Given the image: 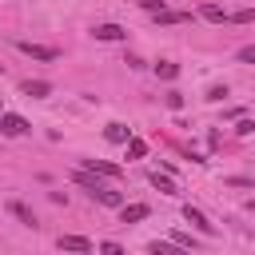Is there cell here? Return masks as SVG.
Listing matches in <instances>:
<instances>
[{
	"instance_id": "23",
	"label": "cell",
	"mask_w": 255,
	"mask_h": 255,
	"mask_svg": "<svg viewBox=\"0 0 255 255\" xmlns=\"http://www.w3.org/2000/svg\"><path fill=\"white\" fill-rule=\"evenodd\" d=\"M167 108L179 112V108H183V96H179V92H167Z\"/></svg>"
},
{
	"instance_id": "11",
	"label": "cell",
	"mask_w": 255,
	"mask_h": 255,
	"mask_svg": "<svg viewBox=\"0 0 255 255\" xmlns=\"http://www.w3.org/2000/svg\"><path fill=\"white\" fill-rule=\"evenodd\" d=\"M56 243H60V251H92V239H84V235H60Z\"/></svg>"
},
{
	"instance_id": "3",
	"label": "cell",
	"mask_w": 255,
	"mask_h": 255,
	"mask_svg": "<svg viewBox=\"0 0 255 255\" xmlns=\"http://www.w3.org/2000/svg\"><path fill=\"white\" fill-rule=\"evenodd\" d=\"M28 131V120L16 116V112H0V135H24Z\"/></svg>"
},
{
	"instance_id": "21",
	"label": "cell",
	"mask_w": 255,
	"mask_h": 255,
	"mask_svg": "<svg viewBox=\"0 0 255 255\" xmlns=\"http://www.w3.org/2000/svg\"><path fill=\"white\" fill-rule=\"evenodd\" d=\"M239 60H243V64H255V44H243V48H239Z\"/></svg>"
},
{
	"instance_id": "5",
	"label": "cell",
	"mask_w": 255,
	"mask_h": 255,
	"mask_svg": "<svg viewBox=\"0 0 255 255\" xmlns=\"http://www.w3.org/2000/svg\"><path fill=\"white\" fill-rule=\"evenodd\" d=\"M84 167L96 171V175H104V179H120V175H124L120 163H108V159H84Z\"/></svg>"
},
{
	"instance_id": "9",
	"label": "cell",
	"mask_w": 255,
	"mask_h": 255,
	"mask_svg": "<svg viewBox=\"0 0 255 255\" xmlns=\"http://www.w3.org/2000/svg\"><path fill=\"white\" fill-rule=\"evenodd\" d=\"M120 219H124V223H139V219H147V203H120Z\"/></svg>"
},
{
	"instance_id": "20",
	"label": "cell",
	"mask_w": 255,
	"mask_h": 255,
	"mask_svg": "<svg viewBox=\"0 0 255 255\" xmlns=\"http://www.w3.org/2000/svg\"><path fill=\"white\" fill-rule=\"evenodd\" d=\"M231 20H239V24H255V8H243V12H235Z\"/></svg>"
},
{
	"instance_id": "25",
	"label": "cell",
	"mask_w": 255,
	"mask_h": 255,
	"mask_svg": "<svg viewBox=\"0 0 255 255\" xmlns=\"http://www.w3.org/2000/svg\"><path fill=\"white\" fill-rule=\"evenodd\" d=\"M100 251H108V255H120V251H124V247H120V243H112V239H108V243H100Z\"/></svg>"
},
{
	"instance_id": "18",
	"label": "cell",
	"mask_w": 255,
	"mask_h": 255,
	"mask_svg": "<svg viewBox=\"0 0 255 255\" xmlns=\"http://www.w3.org/2000/svg\"><path fill=\"white\" fill-rule=\"evenodd\" d=\"M235 131H239V135H251V131H255V120H243V116H239V124H235Z\"/></svg>"
},
{
	"instance_id": "4",
	"label": "cell",
	"mask_w": 255,
	"mask_h": 255,
	"mask_svg": "<svg viewBox=\"0 0 255 255\" xmlns=\"http://www.w3.org/2000/svg\"><path fill=\"white\" fill-rule=\"evenodd\" d=\"M8 215H12V219H20V223H24V227H32V231L40 227V223H36V215H32V207H28V203H20V199H8Z\"/></svg>"
},
{
	"instance_id": "17",
	"label": "cell",
	"mask_w": 255,
	"mask_h": 255,
	"mask_svg": "<svg viewBox=\"0 0 255 255\" xmlns=\"http://www.w3.org/2000/svg\"><path fill=\"white\" fill-rule=\"evenodd\" d=\"M171 243H175V247H195V239H191L187 231H171Z\"/></svg>"
},
{
	"instance_id": "10",
	"label": "cell",
	"mask_w": 255,
	"mask_h": 255,
	"mask_svg": "<svg viewBox=\"0 0 255 255\" xmlns=\"http://www.w3.org/2000/svg\"><path fill=\"white\" fill-rule=\"evenodd\" d=\"M183 219H187V223H191V227H195V231H203V235H211V231H215V227H211V223H207V215H203V211H195V207H191V203H187V207H183Z\"/></svg>"
},
{
	"instance_id": "16",
	"label": "cell",
	"mask_w": 255,
	"mask_h": 255,
	"mask_svg": "<svg viewBox=\"0 0 255 255\" xmlns=\"http://www.w3.org/2000/svg\"><path fill=\"white\" fill-rule=\"evenodd\" d=\"M143 155H147V143L131 135V139H128V159H143Z\"/></svg>"
},
{
	"instance_id": "14",
	"label": "cell",
	"mask_w": 255,
	"mask_h": 255,
	"mask_svg": "<svg viewBox=\"0 0 255 255\" xmlns=\"http://www.w3.org/2000/svg\"><path fill=\"white\" fill-rule=\"evenodd\" d=\"M155 20H159V24H183V20H191V16H187V12H175V8H159Z\"/></svg>"
},
{
	"instance_id": "24",
	"label": "cell",
	"mask_w": 255,
	"mask_h": 255,
	"mask_svg": "<svg viewBox=\"0 0 255 255\" xmlns=\"http://www.w3.org/2000/svg\"><path fill=\"white\" fill-rule=\"evenodd\" d=\"M135 4H139V8H147V12H159V8H163V0H135Z\"/></svg>"
},
{
	"instance_id": "1",
	"label": "cell",
	"mask_w": 255,
	"mask_h": 255,
	"mask_svg": "<svg viewBox=\"0 0 255 255\" xmlns=\"http://www.w3.org/2000/svg\"><path fill=\"white\" fill-rule=\"evenodd\" d=\"M72 179H76V183H80L92 199H100L104 207H120V203H124V195H120V191H112V187L104 183V175H96V171H88V167H80Z\"/></svg>"
},
{
	"instance_id": "8",
	"label": "cell",
	"mask_w": 255,
	"mask_h": 255,
	"mask_svg": "<svg viewBox=\"0 0 255 255\" xmlns=\"http://www.w3.org/2000/svg\"><path fill=\"white\" fill-rule=\"evenodd\" d=\"M147 183H151L155 191H163V195H179V183H175L171 175H159V171H151V175H147Z\"/></svg>"
},
{
	"instance_id": "22",
	"label": "cell",
	"mask_w": 255,
	"mask_h": 255,
	"mask_svg": "<svg viewBox=\"0 0 255 255\" xmlns=\"http://www.w3.org/2000/svg\"><path fill=\"white\" fill-rule=\"evenodd\" d=\"M223 96H227V88H223V84H215V88H211V92H207V100H211V104H219V100H223Z\"/></svg>"
},
{
	"instance_id": "15",
	"label": "cell",
	"mask_w": 255,
	"mask_h": 255,
	"mask_svg": "<svg viewBox=\"0 0 255 255\" xmlns=\"http://www.w3.org/2000/svg\"><path fill=\"white\" fill-rule=\"evenodd\" d=\"M155 76H159V80H175V76H179V64H171V60H159V64H155Z\"/></svg>"
},
{
	"instance_id": "19",
	"label": "cell",
	"mask_w": 255,
	"mask_h": 255,
	"mask_svg": "<svg viewBox=\"0 0 255 255\" xmlns=\"http://www.w3.org/2000/svg\"><path fill=\"white\" fill-rule=\"evenodd\" d=\"M223 183H227V187H255V183H251V179H243V175H227Z\"/></svg>"
},
{
	"instance_id": "6",
	"label": "cell",
	"mask_w": 255,
	"mask_h": 255,
	"mask_svg": "<svg viewBox=\"0 0 255 255\" xmlns=\"http://www.w3.org/2000/svg\"><path fill=\"white\" fill-rule=\"evenodd\" d=\"M124 36H128V28H120V24H96L92 28V40H104V44L108 40H124Z\"/></svg>"
},
{
	"instance_id": "12",
	"label": "cell",
	"mask_w": 255,
	"mask_h": 255,
	"mask_svg": "<svg viewBox=\"0 0 255 255\" xmlns=\"http://www.w3.org/2000/svg\"><path fill=\"white\" fill-rule=\"evenodd\" d=\"M104 135H108V143H128V139H131V128H128V124H108Z\"/></svg>"
},
{
	"instance_id": "7",
	"label": "cell",
	"mask_w": 255,
	"mask_h": 255,
	"mask_svg": "<svg viewBox=\"0 0 255 255\" xmlns=\"http://www.w3.org/2000/svg\"><path fill=\"white\" fill-rule=\"evenodd\" d=\"M20 92H24V96H32V100H44V96H52V84H48V80H24V84H20Z\"/></svg>"
},
{
	"instance_id": "2",
	"label": "cell",
	"mask_w": 255,
	"mask_h": 255,
	"mask_svg": "<svg viewBox=\"0 0 255 255\" xmlns=\"http://www.w3.org/2000/svg\"><path fill=\"white\" fill-rule=\"evenodd\" d=\"M16 48H20V52H24V56H32V60H44V64H52V60H56V56H60V52H56V48H48V44H32V40H20V44H16Z\"/></svg>"
},
{
	"instance_id": "13",
	"label": "cell",
	"mask_w": 255,
	"mask_h": 255,
	"mask_svg": "<svg viewBox=\"0 0 255 255\" xmlns=\"http://www.w3.org/2000/svg\"><path fill=\"white\" fill-rule=\"evenodd\" d=\"M199 16H203V20H211V24H227V20H231V12H223L219 4H203V8H199Z\"/></svg>"
}]
</instances>
